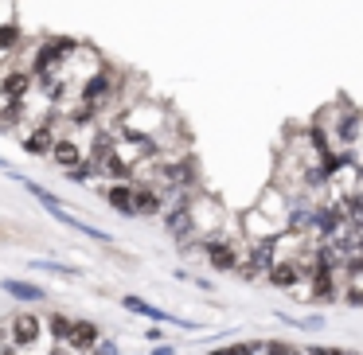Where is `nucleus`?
Here are the masks:
<instances>
[{
	"instance_id": "nucleus-1",
	"label": "nucleus",
	"mask_w": 363,
	"mask_h": 355,
	"mask_svg": "<svg viewBox=\"0 0 363 355\" xmlns=\"http://www.w3.org/2000/svg\"><path fill=\"white\" fill-rule=\"evenodd\" d=\"M172 118H176V113L168 110L164 102H157V98H137V102L129 106V110L121 113L118 121H113V125H118V129H125V133L157 137V133H160V129H164Z\"/></svg>"
},
{
	"instance_id": "nucleus-2",
	"label": "nucleus",
	"mask_w": 363,
	"mask_h": 355,
	"mask_svg": "<svg viewBox=\"0 0 363 355\" xmlns=\"http://www.w3.org/2000/svg\"><path fill=\"white\" fill-rule=\"evenodd\" d=\"M188 215H191V230H196L199 242H203V238H215V235H219V230L230 222V215H227V207H223V199L211 196V191H203V188L191 196Z\"/></svg>"
},
{
	"instance_id": "nucleus-3",
	"label": "nucleus",
	"mask_w": 363,
	"mask_h": 355,
	"mask_svg": "<svg viewBox=\"0 0 363 355\" xmlns=\"http://www.w3.org/2000/svg\"><path fill=\"white\" fill-rule=\"evenodd\" d=\"M9 344L16 347V351H35V347L48 339V332H43V312H35L32 308H20V312H9Z\"/></svg>"
},
{
	"instance_id": "nucleus-4",
	"label": "nucleus",
	"mask_w": 363,
	"mask_h": 355,
	"mask_svg": "<svg viewBox=\"0 0 363 355\" xmlns=\"http://www.w3.org/2000/svg\"><path fill=\"white\" fill-rule=\"evenodd\" d=\"M35 79H32V71L28 67H20V63H4L0 67V98H9V102H24V98H32L35 94Z\"/></svg>"
},
{
	"instance_id": "nucleus-5",
	"label": "nucleus",
	"mask_w": 363,
	"mask_h": 355,
	"mask_svg": "<svg viewBox=\"0 0 363 355\" xmlns=\"http://www.w3.org/2000/svg\"><path fill=\"white\" fill-rule=\"evenodd\" d=\"M98 339H102V324L90 320V316H74L71 324V336H67V351L71 355H90L98 347Z\"/></svg>"
},
{
	"instance_id": "nucleus-6",
	"label": "nucleus",
	"mask_w": 363,
	"mask_h": 355,
	"mask_svg": "<svg viewBox=\"0 0 363 355\" xmlns=\"http://www.w3.org/2000/svg\"><path fill=\"white\" fill-rule=\"evenodd\" d=\"M82 160H86V145H82L74 133H67V137H59V141H55V149H51L48 164H51V168H59V172L67 176V172H74V168H79Z\"/></svg>"
},
{
	"instance_id": "nucleus-7",
	"label": "nucleus",
	"mask_w": 363,
	"mask_h": 355,
	"mask_svg": "<svg viewBox=\"0 0 363 355\" xmlns=\"http://www.w3.org/2000/svg\"><path fill=\"white\" fill-rule=\"evenodd\" d=\"M164 207H168L164 191L152 188V184H137L133 180V215H137V219H160Z\"/></svg>"
},
{
	"instance_id": "nucleus-8",
	"label": "nucleus",
	"mask_w": 363,
	"mask_h": 355,
	"mask_svg": "<svg viewBox=\"0 0 363 355\" xmlns=\"http://www.w3.org/2000/svg\"><path fill=\"white\" fill-rule=\"evenodd\" d=\"M0 289H4V297L20 300V305H48V300H51V293L43 289V285L28 281V277H4Z\"/></svg>"
},
{
	"instance_id": "nucleus-9",
	"label": "nucleus",
	"mask_w": 363,
	"mask_h": 355,
	"mask_svg": "<svg viewBox=\"0 0 363 355\" xmlns=\"http://www.w3.org/2000/svg\"><path fill=\"white\" fill-rule=\"evenodd\" d=\"M98 196L106 199V203L113 207L118 215H125V219H137L133 215V180H113V184H94Z\"/></svg>"
},
{
	"instance_id": "nucleus-10",
	"label": "nucleus",
	"mask_w": 363,
	"mask_h": 355,
	"mask_svg": "<svg viewBox=\"0 0 363 355\" xmlns=\"http://www.w3.org/2000/svg\"><path fill=\"white\" fill-rule=\"evenodd\" d=\"M121 308H125V312L145 316V320H152V324H180V328H196V324H188V320H176L172 312H164V308L149 305V300L137 297V293H125V297H121Z\"/></svg>"
},
{
	"instance_id": "nucleus-11",
	"label": "nucleus",
	"mask_w": 363,
	"mask_h": 355,
	"mask_svg": "<svg viewBox=\"0 0 363 355\" xmlns=\"http://www.w3.org/2000/svg\"><path fill=\"white\" fill-rule=\"evenodd\" d=\"M28 269H32V274H51V277H59V281H82V277H86L82 266L55 261V258H28Z\"/></svg>"
},
{
	"instance_id": "nucleus-12",
	"label": "nucleus",
	"mask_w": 363,
	"mask_h": 355,
	"mask_svg": "<svg viewBox=\"0 0 363 355\" xmlns=\"http://www.w3.org/2000/svg\"><path fill=\"white\" fill-rule=\"evenodd\" d=\"M71 324H74V316L63 312V308H51V312H43V332H48L51 344H67V336H71Z\"/></svg>"
},
{
	"instance_id": "nucleus-13",
	"label": "nucleus",
	"mask_w": 363,
	"mask_h": 355,
	"mask_svg": "<svg viewBox=\"0 0 363 355\" xmlns=\"http://www.w3.org/2000/svg\"><path fill=\"white\" fill-rule=\"evenodd\" d=\"M67 230H79L82 238H90V242H98V246H113V235H110V230H102V227H90V222H82L74 211H71V219H67Z\"/></svg>"
},
{
	"instance_id": "nucleus-14",
	"label": "nucleus",
	"mask_w": 363,
	"mask_h": 355,
	"mask_svg": "<svg viewBox=\"0 0 363 355\" xmlns=\"http://www.w3.org/2000/svg\"><path fill=\"white\" fill-rule=\"evenodd\" d=\"M90 355H121V347H118V339L102 336V339H98V347H94Z\"/></svg>"
},
{
	"instance_id": "nucleus-15",
	"label": "nucleus",
	"mask_w": 363,
	"mask_h": 355,
	"mask_svg": "<svg viewBox=\"0 0 363 355\" xmlns=\"http://www.w3.org/2000/svg\"><path fill=\"white\" fill-rule=\"evenodd\" d=\"M149 355H176V347H172V344H164V339H160L157 347H149Z\"/></svg>"
},
{
	"instance_id": "nucleus-16",
	"label": "nucleus",
	"mask_w": 363,
	"mask_h": 355,
	"mask_svg": "<svg viewBox=\"0 0 363 355\" xmlns=\"http://www.w3.org/2000/svg\"><path fill=\"white\" fill-rule=\"evenodd\" d=\"M0 355H16V347H12V344H9V339H4V336H0Z\"/></svg>"
},
{
	"instance_id": "nucleus-17",
	"label": "nucleus",
	"mask_w": 363,
	"mask_h": 355,
	"mask_svg": "<svg viewBox=\"0 0 363 355\" xmlns=\"http://www.w3.org/2000/svg\"><path fill=\"white\" fill-rule=\"evenodd\" d=\"M4 238H9V230H4V222H0V242H4Z\"/></svg>"
}]
</instances>
